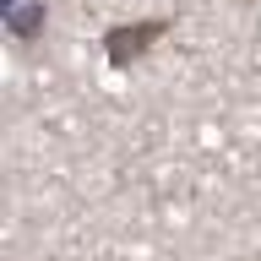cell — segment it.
<instances>
[{
	"instance_id": "obj_1",
	"label": "cell",
	"mask_w": 261,
	"mask_h": 261,
	"mask_svg": "<svg viewBox=\"0 0 261 261\" xmlns=\"http://www.w3.org/2000/svg\"><path fill=\"white\" fill-rule=\"evenodd\" d=\"M158 33H163V22H142V28H120V33H109V60L125 65L130 55H142L147 38H158Z\"/></svg>"
}]
</instances>
